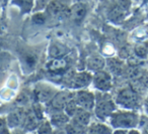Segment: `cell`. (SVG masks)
Segmentation results:
<instances>
[{
    "label": "cell",
    "instance_id": "6da1fadb",
    "mask_svg": "<svg viewBox=\"0 0 148 134\" xmlns=\"http://www.w3.org/2000/svg\"><path fill=\"white\" fill-rule=\"evenodd\" d=\"M95 110L97 116L101 120L112 115L116 109V105L112 97L108 94H99L97 98L95 97Z\"/></svg>",
    "mask_w": 148,
    "mask_h": 134
},
{
    "label": "cell",
    "instance_id": "7a4b0ae2",
    "mask_svg": "<svg viewBox=\"0 0 148 134\" xmlns=\"http://www.w3.org/2000/svg\"><path fill=\"white\" fill-rule=\"evenodd\" d=\"M111 123L116 128H134L138 124V116L134 112H113L111 115Z\"/></svg>",
    "mask_w": 148,
    "mask_h": 134
},
{
    "label": "cell",
    "instance_id": "3957f363",
    "mask_svg": "<svg viewBox=\"0 0 148 134\" xmlns=\"http://www.w3.org/2000/svg\"><path fill=\"white\" fill-rule=\"evenodd\" d=\"M116 103L127 109H135L139 105V96L133 88H124L118 92Z\"/></svg>",
    "mask_w": 148,
    "mask_h": 134
},
{
    "label": "cell",
    "instance_id": "277c9868",
    "mask_svg": "<svg viewBox=\"0 0 148 134\" xmlns=\"http://www.w3.org/2000/svg\"><path fill=\"white\" fill-rule=\"evenodd\" d=\"M73 96V94L69 93L67 91L59 92L57 94H54V96L49 100V104H48V111L56 113V112H60L64 109V106L67 103V101Z\"/></svg>",
    "mask_w": 148,
    "mask_h": 134
},
{
    "label": "cell",
    "instance_id": "5b68a950",
    "mask_svg": "<svg viewBox=\"0 0 148 134\" xmlns=\"http://www.w3.org/2000/svg\"><path fill=\"white\" fill-rule=\"evenodd\" d=\"M97 73L95 74L92 80L93 85L97 88V90L103 92H107L110 91L112 89V86H113V83H112V77L110 75V73L108 72H105L103 70H99V71H95Z\"/></svg>",
    "mask_w": 148,
    "mask_h": 134
},
{
    "label": "cell",
    "instance_id": "8992f818",
    "mask_svg": "<svg viewBox=\"0 0 148 134\" xmlns=\"http://www.w3.org/2000/svg\"><path fill=\"white\" fill-rule=\"evenodd\" d=\"M74 100L78 105V107L91 111L95 107V95L87 91H78L76 94H74Z\"/></svg>",
    "mask_w": 148,
    "mask_h": 134
},
{
    "label": "cell",
    "instance_id": "52a82bcc",
    "mask_svg": "<svg viewBox=\"0 0 148 134\" xmlns=\"http://www.w3.org/2000/svg\"><path fill=\"white\" fill-rule=\"evenodd\" d=\"M91 75L87 72H79V73H74L71 79L69 80L70 87L73 89H81L89 85L91 82Z\"/></svg>",
    "mask_w": 148,
    "mask_h": 134
},
{
    "label": "cell",
    "instance_id": "ba28073f",
    "mask_svg": "<svg viewBox=\"0 0 148 134\" xmlns=\"http://www.w3.org/2000/svg\"><path fill=\"white\" fill-rule=\"evenodd\" d=\"M69 62L67 60V55L62 58L51 59V61L47 64V69L50 73L53 74H65L68 70Z\"/></svg>",
    "mask_w": 148,
    "mask_h": 134
},
{
    "label": "cell",
    "instance_id": "9c48e42d",
    "mask_svg": "<svg viewBox=\"0 0 148 134\" xmlns=\"http://www.w3.org/2000/svg\"><path fill=\"white\" fill-rule=\"evenodd\" d=\"M47 12L52 16H69L70 10L59 0H50L47 5Z\"/></svg>",
    "mask_w": 148,
    "mask_h": 134
},
{
    "label": "cell",
    "instance_id": "30bf717a",
    "mask_svg": "<svg viewBox=\"0 0 148 134\" xmlns=\"http://www.w3.org/2000/svg\"><path fill=\"white\" fill-rule=\"evenodd\" d=\"M21 60L27 72H32L35 70L38 64V55L36 51L31 49H25L21 53Z\"/></svg>",
    "mask_w": 148,
    "mask_h": 134
},
{
    "label": "cell",
    "instance_id": "8fae6325",
    "mask_svg": "<svg viewBox=\"0 0 148 134\" xmlns=\"http://www.w3.org/2000/svg\"><path fill=\"white\" fill-rule=\"evenodd\" d=\"M69 10V16H71L75 22H81L87 13V7L84 3L79 2L75 3Z\"/></svg>",
    "mask_w": 148,
    "mask_h": 134
},
{
    "label": "cell",
    "instance_id": "7c38bea8",
    "mask_svg": "<svg viewBox=\"0 0 148 134\" xmlns=\"http://www.w3.org/2000/svg\"><path fill=\"white\" fill-rule=\"evenodd\" d=\"M68 51H69L68 47L60 43H53L49 47V55L51 59L65 57L67 55Z\"/></svg>",
    "mask_w": 148,
    "mask_h": 134
},
{
    "label": "cell",
    "instance_id": "4fadbf2b",
    "mask_svg": "<svg viewBox=\"0 0 148 134\" xmlns=\"http://www.w3.org/2000/svg\"><path fill=\"white\" fill-rule=\"evenodd\" d=\"M25 113V111L23 108H18V109L11 112L8 115V119H7V123H8L9 127H17L19 124H23Z\"/></svg>",
    "mask_w": 148,
    "mask_h": 134
},
{
    "label": "cell",
    "instance_id": "5bb4252c",
    "mask_svg": "<svg viewBox=\"0 0 148 134\" xmlns=\"http://www.w3.org/2000/svg\"><path fill=\"white\" fill-rule=\"evenodd\" d=\"M39 120L40 119L37 117V115L33 111V109L27 110V111H25V117H23V127L29 130L35 129L39 125Z\"/></svg>",
    "mask_w": 148,
    "mask_h": 134
},
{
    "label": "cell",
    "instance_id": "9a60e30c",
    "mask_svg": "<svg viewBox=\"0 0 148 134\" xmlns=\"http://www.w3.org/2000/svg\"><path fill=\"white\" fill-rule=\"evenodd\" d=\"M108 67H109L110 71L113 74L117 76H120L124 73V63L122 61H120L119 59H108L107 61Z\"/></svg>",
    "mask_w": 148,
    "mask_h": 134
},
{
    "label": "cell",
    "instance_id": "2e32d148",
    "mask_svg": "<svg viewBox=\"0 0 148 134\" xmlns=\"http://www.w3.org/2000/svg\"><path fill=\"white\" fill-rule=\"evenodd\" d=\"M106 65V61L101 55H92L87 60V68L92 71L103 70Z\"/></svg>",
    "mask_w": 148,
    "mask_h": 134
},
{
    "label": "cell",
    "instance_id": "e0dca14e",
    "mask_svg": "<svg viewBox=\"0 0 148 134\" xmlns=\"http://www.w3.org/2000/svg\"><path fill=\"white\" fill-rule=\"evenodd\" d=\"M53 96L54 92L50 88H39L35 91V97L39 102H48Z\"/></svg>",
    "mask_w": 148,
    "mask_h": 134
},
{
    "label": "cell",
    "instance_id": "ac0fdd59",
    "mask_svg": "<svg viewBox=\"0 0 148 134\" xmlns=\"http://www.w3.org/2000/svg\"><path fill=\"white\" fill-rule=\"evenodd\" d=\"M69 122V116L67 115L66 113H62L61 111L60 112H56V113H53L51 116V121L50 123H52L53 125L55 126H63L65 124H67Z\"/></svg>",
    "mask_w": 148,
    "mask_h": 134
},
{
    "label": "cell",
    "instance_id": "d6986e66",
    "mask_svg": "<svg viewBox=\"0 0 148 134\" xmlns=\"http://www.w3.org/2000/svg\"><path fill=\"white\" fill-rule=\"evenodd\" d=\"M13 4L17 5L21 8V13H29L34 5V0H14Z\"/></svg>",
    "mask_w": 148,
    "mask_h": 134
},
{
    "label": "cell",
    "instance_id": "ffe728a7",
    "mask_svg": "<svg viewBox=\"0 0 148 134\" xmlns=\"http://www.w3.org/2000/svg\"><path fill=\"white\" fill-rule=\"evenodd\" d=\"M77 108H78V105H77L76 102H75V100H74V95H73L69 100H68L67 103L65 104L63 110L65 111V113L67 114L69 117H71V116L75 113V111L77 110Z\"/></svg>",
    "mask_w": 148,
    "mask_h": 134
},
{
    "label": "cell",
    "instance_id": "44dd1931",
    "mask_svg": "<svg viewBox=\"0 0 148 134\" xmlns=\"http://www.w3.org/2000/svg\"><path fill=\"white\" fill-rule=\"evenodd\" d=\"M88 131L90 132V133H101V134L111 133V129H110L108 126L103 125V124H101V123L91 124Z\"/></svg>",
    "mask_w": 148,
    "mask_h": 134
},
{
    "label": "cell",
    "instance_id": "7402d4cb",
    "mask_svg": "<svg viewBox=\"0 0 148 134\" xmlns=\"http://www.w3.org/2000/svg\"><path fill=\"white\" fill-rule=\"evenodd\" d=\"M11 55L4 51H0V71L7 69L8 66L10 65Z\"/></svg>",
    "mask_w": 148,
    "mask_h": 134
},
{
    "label": "cell",
    "instance_id": "603a6c76",
    "mask_svg": "<svg viewBox=\"0 0 148 134\" xmlns=\"http://www.w3.org/2000/svg\"><path fill=\"white\" fill-rule=\"evenodd\" d=\"M134 53L137 58L139 59H145L147 57V49L145 45H138L134 49Z\"/></svg>",
    "mask_w": 148,
    "mask_h": 134
},
{
    "label": "cell",
    "instance_id": "cb8c5ba5",
    "mask_svg": "<svg viewBox=\"0 0 148 134\" xmlns=\"http://www.w3.org/2000/svg\"><path fill=\"white\" fill-rule=\"evenodd\" d=\"M124 8H122V7H117V8H115L113 11L111 12V16L112 18L114 19V20H118V19L122 18V17L124 16Z\"/></svg>",
    "mask_w": 148,
    "mask_h": 134
},
{
    "label": "cell",
    "instance_id": "d4e9b609",
    "mask_svg": "<svg viewBox=\"0 0 148 134\" xmlns=\"http://www.w3.org/2000/svg\"><path fill=\"white\" fill-rule=\"evenodd\" d=\"M51 123L48 121H45L44 123H42V125L39 127V133H51Z\"/></svg>",
    "mask_w": 148,
    "mask_h": 134
},
{
    "label": "cell",
    "instance_id": "484cf974",
    "mask_svg": "<svg viewBox=\"0 0 148 134\" xmlns=\"http://www.w3.org/2000/svg\"><path fill=\"white\" fill-rule=\"evenodd\" d=\"M46 20V16L42 13H38V14L34 15L33 17V21L36 24H43Z\"/></svg>",
    "mask_w": 148,
    "mask_h": 134
},
{
    "label": "cell",
    "instance_id": "4316f807",
    "mask_svg": "<svg viewBox=\"0 0 148 134\" xmlns=\"http://www.w3.org/2000/svg\"><path fill=\"white\" fill-rule=\"evenodd\" d=\"M27 101H29V96L25 93H21L16 99V103H18L19 105H25V103H27Z\"/></svg>",
    "mask_w": 148,
    "mask_h": 134
},
{
    "label": "cell",
    "instance_id": "83f0119b",
    "mask_svg": "<svg viewBox=\"0 0 148 134\" xmlns=\"http://www.w3.org/2000/svg\"><path fill=\"white\" fill-rule=\"evenodd\" d=\"M6 131V122L4 119H0V133H3Z\"/></svg>",
    "mask_w": 148,
    "mask_h": 134
},
{
    "label": "cell",
    "instance_id": "f1b7e54d",
    "mask_svg": "<svg viewBox=\"0 0 148 134\" xmlns=\"http://www.w3.org/2000/svg\"><path fill=\"white\" fill-rule=\"evenodd\" d=\"M50 0H37V2H38V6L39 5H41V6H43V5H45L46 3L49 2Z\"/></svg>",
    "mask_w": 148,
    "mask_h": 134
},
{
    "label": "cell",
    "instance_id": "f546056e",
    "mask_svg": "<svg viewBox=\"0 0 148 134\" xmlns=\"http://www.w3.org/2000/svg\"><path fill=\"white\" fill-rule=\"evenodd\" d=\"M3 31H4V25L0 22V35H1V33H3Z\"/></svg>",
    "mask_w": 148,
    "mask_h": 134
}]
</instances>
